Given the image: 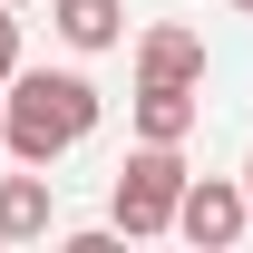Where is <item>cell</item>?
Instances as JSON below:
<instances>
[{
    "label": "cell",
    "instance_id": "8992f818",
    "mask_svg": "<svg viewBox=\"0 0 253 253\" xmlns=\"http://www.w3.org/2000/svg\"><path fill=\"white\" fill-rule=\"evenodd\" d=\"M195 117H205L195 88H175V78H136V136H146V146H185Z\"/></svg>",
    "mask_w": 253,
    "mask_h": 253
},
{
    "label": "cell",
    "instance_id": "6da1fadb",
    "mask_svg": "<svg viewBox=\"0 0 253 253\" xmlns=\"http://www.w3.org/2000/svg\"><path fill=\"white\" fill-rule=\"evenodd\" d=\"M0 88H10L0 97V146H10L20 166H59L68 146H88L97 117H107V97H97L78 68H30L20 59Z\"/></svg>",
    "mask_w": 253,
    "mask_h": 253
},
{
    "label": "cell",
    "instance_id": "3957f363",
    "mask_svg": "<svg viewBox=\"0 0 253 253\" xmlns=\"http://www.w3.org/2000/svg\"><path fill=\"white\" fill-rule=\"evenodd\" d=\"M175 234H185L195 253H224V244H244L253 234V205L234 175H185V195H175Z\"/></svg>",
    "mask_w": 253,
    "mask_h": 253
},
{
    "label": "cell",
    "instance_id": "52a82bcc",
    "mask_svg": "<svg viewBox=\"0 0 253 253\" xmlns=\"http://www.w3.org/2000/svg\"><path fill=\"white\" fill-rule=\"evenodd\" d=\"M49 30L68 49H117L126 39V0H49Z\"/></svg>",
    "mask_w": 253,
    "mask_h": 253
},
{
    "label": "cell",
    "instance_id": "277c9868",
    "mask_svg": "<svg viewBox=\"0 0 253 253\" xmlns=\"http://www.w3.org/2000/svg\"><path fill=\"white\" fill-rule=\"evenodd\" d=\"M136 78L205 88V30H185V20H156V30H136Z\"/></svg>",
    "mask_w": 253,
    "mask_h": 253
},
{
    "label": "cell",
    "instance_id": "ba28073f",
    "mask_svg": "<svg viewBox=\"0 0 253 253\" xmlns=\"http://www.w3.org/2000/svg\"><path fill=\"white\" fill-rule=\"evenodd\" d=\"M10 68H20V10L0 0V78H10Z\"/></svg>",
    "mask_w": 253,
    "mask_h": 253
},
{
    "label": "cell",
    "instance_id": "9c48e42d",
    "mask_svg": "<svg viewBox=\"0 0 253 253\" xmlns=\"http://www.w3.org/2000/svg\"><path fill=\"white\" fill-rule=\"evenodd\" d=\"M234 185H244V205H253V156H244V175H234Z\"/></svg>",
    "mask_w": 253,
    "mask_h": 253
},
{
    "label": "cell",
    "instance_id": "5b68a950",
    "mask_svg": "<svg viewBox=\"0 0 253 253\" xmlns=\"http://www.w3.org/2000/svg\"><path fill=\"white\" fill-rule=\"evenodd\" d=\"M49 214H59V195H49V166H20V175H0V244H49Z\"/></svg>",
    "mask_w": 253,
    "mask_h": 253
},
{
    "label": "cell",
    "instance_id": "8fae6325",
    "mask_svg": "<svg viewBox=\"0 0 253 253\" xmlns=\"http://www.w3.org/2000/svg\"><path fill=\"white\" fill-rule=\"evenodd\" d=\"M10 10H30V0H10Z\"/></svg>",
    "mask_w": 253,
    "mask_h": 253
},
{
    "label": "cell",
    "instance_id": "30bf717a",
    "mask_svg": "<svg viewBox=\"0 0 253 253\" xmlns=\"http://www.w3.org/2000/svg\"><path fill=\"white\" fill-rule=\"evenodd\" d=\"M234 10H244V20H253V0H234Z\"/></svg>",
    "mask_w": 253,
    "mask_h": 253
},
{
    "label": "cell",
    "instance_id": "7a4b0ae2",
    "mask_svg": "<svg viewBox=\"0 0 253 253\" xmlns=\"http://www.w3.org/2000/svg\"><path fill=\"white\" fill-rule=\"evenodd\" d=\"M185 146H146L136 136V156L117 166V185H107V224H117L126 244H146V234H175V195H185Z\"/></svg>",
    "mask_w": 253,
    "mask_h": 253
}]
</instances>
